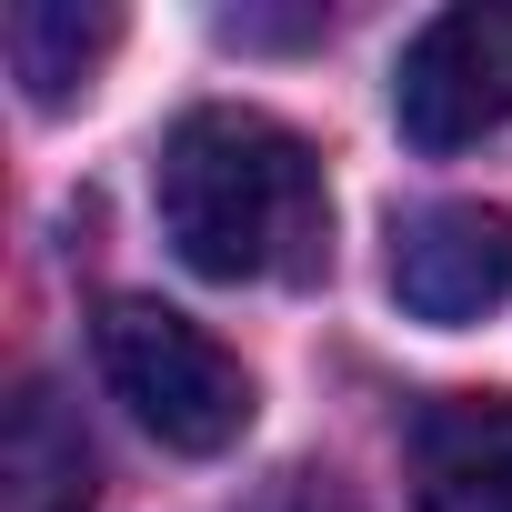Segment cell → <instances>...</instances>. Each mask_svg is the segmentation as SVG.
I'll return each mask as SVG.
<instances>
[{
  "label": "cell",
  "instance_id": "obj_1",
  "mask_svg": "<svg viewBox=\"0 0 512 512\" xmlns=\"http://www.w3.org/2000/svg\"><path fill=\"white\" fill-rule=\"evenodd\" d=\"M151 191H161V241L201 282H312L332 262L322 151L251 101L181 111Z\"/></svg>",
  "mask_w": 512,
  "mask_h": 512
},
{
  "label": "cell",
  "instance_id": "obj_2",
  "mask_svg": "<svg viewBox=\"0 0 512 512\" xmlns=\"http://www.w3.org/2000/svg\"><path fill=\"white\" fill-rule=\"evenodd\" d=\"M91 352H101V382L131 402V422H141L151 442H171V452L201 462V452H231V442L251 432V372H241L191 312L121 292V302H101Z\"/></svg>",
  "mask_w": 512,
  "mask_h": 512
},
{
  "label": "cell",
  "instance_id": "obj_3",
  "mask_svg": "<svg viewBox=\"0 0 512 512\" xmlns=\"http://www.w3.org/2000/svg\"><path fill=\"white\" fill-rule=\"evenodd\" d=\"M392 121L412 151H472L512 121V0L432 11L392 61Z\"/></svg>",
  "mask_w": 512,
  "mask_h": 512
},
{
  "label": "cell",
  "instance_id": "obj_4",
  "mask_svg": "<svg viewBox=\"0 0 512 512\" xmlns=\"http://www.w3.org/2000/svg\"><path fill=\"white\" fill-rule=\"evenodd\" d=\"M392 302L412 322H482L512 302V211L492 201H422L392 221Z\"/></svg>",
  "mask_w": 512,
  "mask_h": 512
},
{
  "label": "cell",
  "instance_id": "obj_5",
  "mask_svg": "<svg viewBox=\"0 0 512 512\" xmlns=\"http://www.w3.org/2000/svg\"><path fill=\"white\" fill-rule=\"evenodd\" d=\"M422 512H512V392H442L412 422Z\"/></svg>",
  "mask_w": 512,
  "mask_h": 512
},
{
  "label": "cell",
  "instance_id": "obj_6",
  "mask_svg": "<svg viewBox=\"0 0 512 512\" xmlns=\"http://www.w3.org/2000/svg\"><path fill=\"white\" fill-rule=\"evenodd\" d=\"M91 432L51 382L11 392V422H0V512H91Z\"/></svg>",
  "mask_w": 512,
  "mask_h": 512
},
{
  "label": "cell",
  "instance_id": "obj_7",
  "mask_svg": "<svg viewBox=\"0 0 512 512\" xmlns=\"http://www.w3.org/2000/svg\"><path fill=\"white\" fill-rule=\"evenodd\" d=\"M111 41H121V11H101V0H11L0 11V51H11V81L31 111L81 101Z\"/></svg>",
  "mask_w": 512,
  "mask_h": 512
}]
</instances>
